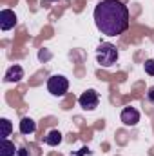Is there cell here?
I'll return each mask as SVG.
<instances>
[{
    "instance_id": "obj_1",
    "label": "cell",
    "mask_w": 154,
    "mask_h": 156,
    "mask_svg": "<svg viewBox=\"0 0 154 156\" xmlns=\"http://www.w3.org/2000/svg\"><path fill=\"white\" fill-rule=\"evenodd\" d=\"M94 24L102 35L118 37L129 29V9L121 0H100L94 7Z\"/></svg>"
},
{
    "instance_id": "obj_2",
    "label": "cell",
    "mask_w": 154,
    "mask_h": 156,
    "mask_svg": "<svg viewBox=\"0 0 154 156\" xmlns=\"http://www.w3.org/2000/svg\"><path fill=\"white\" fill-rule=\"evenodd\" d=\"M96 60L102 67H111L118 60V49L111 42H102L96 49Z\"/></svg>"
},
{
    "instance_id": "obj_3",
    "label": "cell",
    "mask_w": 154,
    "mask_h": 156,
    "mask_svg": "<svg viewBox=\"0 0 154 156\" xmlns=\"http://www.w3.org/2000/svg\"><path fill=\"white\" fill-rule=\"evenodd\" d=\"M67 89H69V82L62 75H53L47 80V91L54 96H64L67 93Z\"/></svg>"
},
{
    "instance_id": "obj_4",
    "label": "cell",
    "mask_w": 154,
    "mask_h": 156,
    "mask_svg": "<svg viewBox=\"0 0 154 156\" xmlns=\"http://www.w3.org/2000/svg\"><path fill=\"white\" fill-rule=\"evenodd\" d=\"M78 104H80V107H83L85 111H93V109L98 107V104H100V96H98V93H96L94 89H87L85 93L80 94Z\"/></svg>"
},
{
    "instance_id": "obj_5",
    "label": "cell",
    "mask_w": 154,
    "mask_h": 156,
    "mask_svg": "<svg viewBox=\"0 0 154 156\" xmlns=\"http://www.w3.org/2000/svg\"><path fill=\"white\" fill-rule=\"evenodd\" d=\"M16 26V15L11 9H2L0 11V29L2 31H9Z\"/></svg>"
},
{
    "instance_id": "obj_6",
    "label": "cell",
    "mask_w": 154,
    "mask_h": 156,
    "mask_svg": "<svg viewBox=\"0 0 154 156\" xmlns=\"http://www.w3.org/2000/svg\"><path fill=\"white\" fill-rule=\"evenodd\" d=\"M120 120H121L125 125L132 127V125H136V123L140 122V111L134 109V107H125V109L121 111V115H120Z\"/></svg>"
},
{
    "instance_id": "obj_7",
    "label": "cell",
    "mask_w": 154,
    "mask_h": 156,
    "mask_svg": "<svg viewBox=\"0 0 154 156\" xmlns=\"http://www.w3.org/2000/svg\"><path fill=\"white\" fill-rule=\"evenodd\" d=\"M22 78H24V69H22L20 66H11V67L5 71L4 80H5V82H18V80H22Z\"/></svg>"
},
{
    "instance_id": "obj_8",
    "label": "cell",
    "mask_w": 154,
    "mask_h": 156,
    "mask_svg": "<svg viewBox=\"0 0 154 156\" xmlns=\"http://www.w3.org/2000/svg\"><path fill=\"white\" fill-rule=\"evenodd\" d=\"M16 147L13 142H9L7 138H2L0 140V156H16Z\"/></svg>"
},
{
    "instance_id": "obj_9",
    "label": "cell",
    "mask_w": 154,
    "mask_h": 156,
    "mask_svg": "<svg viewBox=\"0 0 154 156\" xmlns=\"http://www.w3.org/2000/svg\"><path fill=\"white\" fill-rule=\"evenodd\" d=\"M35 131H37L35 120H31V118H22V122H20V133H22V134H31V133H35Z\"/></svg>"
},
{
    "instance_id": "obj_10",
    "label": "cell",
    "mask_w": 154,
    "mask_h": 156,
    "mask_svg": "<svg viewBox=\"0 0 154 156\" xmlns=\"http://www.w3.org/2000/svg\"><path fill=\"white\" fill-rule=\"evenodd\" d=\"M44 142H45L47 145H51V147H54V145H58V144L62 142V133H60V131H49V133L45 134V138H44Z\"/></svg>"
},
{
    "instance_id": "obj_11",
    "label": "cell",
    "mask_w": 154,
    "mask_h": 156,
    "mask_svg": "<svg viewBox=\"0 0 154 156\" xmlns=\"http://www.w3.org/2000/svg\"><path fill=\"white\" fill-rule=\"evenodd\" d=\"M13 131V123L7 120V118H2L0 120V138H7Z\"/></svg>"
},
{
    "instance_id": "obj_12",
    "label": "cell",
    "mask_w": 154,
    "mask_h": 156,
    "mask_svg": "<svg viewBox=\"0 0 154 156\" xmlns=\"http://www.w3.org/2000/svg\"><path fill=\"white\" fill-rule=\"evenodd\" d=\"M145 73L151 75V76H154V60L152 58H149V60L145 62Z\"/></svg>"
},
{
    "instance_id": "obj_13",
    "label": "cell",
    "mask_w": 154,
    "mask_h": 156,
    "mask_svg": "<svg viewBox=\"0 0 154 156\" xmlns=\"http://www.w3.org/2000/svg\"><path fill=\"white\" fill-rule=\"evenodd\" d=\"M16 156H31V154H29V151H27L26 147H18V151H16Z\"/></svg>"
},
{
    "instance_id": "obj_14",
    "label": "cell",
    "mask_w": 154,
    "mask_h": 156,
    "mask_svg": "<svg viewBox=\"0 0 154 156\" xmlns=\"http://www.w3.org/2000/svg\"><path fill=\"white\" fill-rule=\"evenodd\" d=\"M147 98H149V102H154V87H151V89H149Z\"/></svg>"
},
{
    "instance_id": "obj_15",
    "label": "cell",
    "mask_w": 154,
    "mask_h": 156,
    "mask_svg": "<svg viewBox=\"0 0 154 156\" xmlns=\"http://www.w3.org/2000/svg\"><path fill=\"white\" fill-rule=\"evenodd\" d=\"M49 2H53V0H49Z\"/></svg>"
}]
</instances>
